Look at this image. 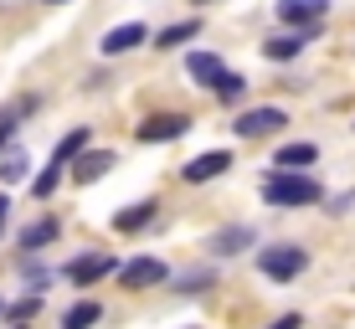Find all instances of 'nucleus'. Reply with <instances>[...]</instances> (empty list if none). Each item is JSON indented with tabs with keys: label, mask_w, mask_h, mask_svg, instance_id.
Returning <instances> with one entry per match:
<instances>
[{
	"label": "nucleus",
	"mask_w": 355,
	"mask_h": 329,
	"mask_svg": "<svg viewBox=\"0 0 355 329\" xmlns=\"http://www.w3.org/2000/svg\"><path fill=\"white\" fill-rule=\"evenodd\" d=\"M186 129H191L186 114H155V118H144V124H139V139L144 144H165V139H180Z\"/></svg>",
	"instance_id": "423d86ee"
},
{
	"label": "nucleus",
	"mask_w": 355,
	"mask_h": 329,
	"mask_svg": "<svg viewBox=\"0 0 355 329\" xmlns=\"http://www.w3.org/2000/svg\"><path fill=\"white\" fill-rule=\"evenodd\" d=\"M98 319H103V309H98L93 299H83V303H72V309L62 314V329H93Z\"/></svg>",
	"instance_id": "f3484780"
},
{
	"label": "nucleus",
	"mask_w": 355,
	"mask_h": 329,
	"mask_svg": "<svg viewBox=\"0 0 355 329\" xmlns=\"http://www.w3.org/2000/svg\"><path fill=\"white\" fill-rule=\"evenodd\" d=\"M150 216H155V201H139L134 211H119V216H114V226H119V231H139L144 222H150Z\"/></svg>",
	"instance_id": "6ab92c4d"
},
{
	"label": "nucleus",
	"mask_w": 355,
	"mask_h": 329,
	"mask_svg": "<svg viewBox=\"0 0 355 329\" xmlns=\"http://www.w3.org/2000/svg\"><path fill=\"white\" fill-rule=\"evenodd\" d=\"M196 6H211V0H196Z\"/></svg>",
	"instance_id": "bb28decb"
},
{
	"label": "nucleus",
	"mask_w": 355,
	"mask_h": 329,
	"mask_svg": "<svg viewBox=\"0 0 355 329\" xmlns=\"http://www.w3.org/2000/svg\"><path fill=\"white\" fill-rule=\"evenodd\" d=\"M26 170H31V160H26L21 150H6V154H0V180H6V186L26 180Z\"/></svg>",
	"instance_id": "a211bd4d"
},
{
	"label": "nucleus",
	"mask_w": 355,
	"mask_h": 329,
	"mask_svg": "<svg viewBox=\"0 0 355 329\" xmlns=\"http://www.w3.org/2000/svg\"><path fill=\"white\" fill-rule=\"evenodd\" d=\"M324 10H329V0H278V21H288L293 31L320 26V21H324Z\"/></svg>",
	"instance_id": "39448f33"
},
{
	"label": "nucleus",
	"mask_w": 355,
	"mask_h": 329,
	"mask_svg": "<svg viewBox=\"0 0 355 329\" xmlns=\"http://www.w3.org/2000/svg\"><path fill=\"white\" fill-rule=\"evenodd\" d=\"M206 247L216 252V258H232V252H242V247H252V226H222Z\"/></svg>",
	"instance_id": "4468645a"
},
{
	"label": "nucleus",
	"mask_w": 355,
	"mask_h": 329,
	"mask_svg": "<svg viewBox=\"0 0 355 329\" xmlns=\"http://www.w3.org/2000/svg\"><path fill=\"white\" fill-rule=\"evenodd\" d=\"M175 283H180V294H201V288H211V267H191V273H180Z\"/></svg>",
	"instance_id": "412c9836"
},
{
	"label": "nucleus",
	"mask_w": 355,
	"mask_h": 329,
	"mask_svg": "<svg viewBox=\"0 0 355 329\" xmlns=\"http://www.w3.org/2000/svg\"><path fill=\"white\" fill-rule=\"evenodd\" d=\"M314 160H320L314 144H284V150H278V165L293 170V175H304V165H314Z\"/></svg>",
	"instance_id": "dca6fc26"
},
{
	"label": "nucleus",
	"mask_w": 355,
	"mask_h": 329,
	"mask_svg": "<svg viewBox=\"0 0 355 329\" xmlns=\"http://www.w3.org/2000/svg\"><path fill=\"white\" fill-rule=\"evenodd\" d=\"M57 180H62V175H57V170H42V175H36V180H31V190H36V201H46V196H52V190H57Z\"/></svg>",
	"instance_id": "5701e85b"
},
{
	"label": "nucleus",
	"mask_w": 355,
	"mask_h": 329,
	"mask_svg": "<svg viewBox=\"0 0 355 329\" xmlns=\"http://www.w3.org/2000/svg\"><path fill=\"white\" fill-rule=\"evenodd\" d=\"M46 6H62V0H46Z\"/></svg>",
	"instance_id": "cd10ccee"
},
{
	"label": "nucleus",
	"mask_w": 355,
	"mask_h": 329,
	"mask_svg": "<svg viewBox=\"0 0 355 329\" xmlns=\"http://www.w3.org/2000/svg\"><path fill=\"white\" fill-rule=\"evenodd\" d=\"M108 170H114V154L108 150H83L78 160H72V180H78V186H93V180H103Z\"/></svg>",
	"instance_id": "0eeeda50"
},
{
	"label": "nucleus",
	"mask_w": 355,
	"mask_h": 329,
	"mask_svg": "<svg viewBox=\"0 0 355 329\" xmlns=\"http://www.w3.org/2000/svg\"><path fill=\"white\" fill-rule=\"evenodd\" d=\"M6 206H10V201H6V196H0V226H6Z\"/></svg>",
	"instance_id": "a878e982"
},
{
	"label": "nucleus",
	"mask_w": 355,
	"mask_h": 329,
	"mask_svg": "<svg viewBox=\"0 0 355 329\" xmlns=\"http://www.w3.org/2000/svg\"><path fill=\"white\" fill-rule=\"evenodd\" d=\"M258 267H263V278H273V283H293V278L309 267V252L293 247V242H278V247L258 252Z\"/></svg>",
	"instance_id": "f03ea898"
},
{
	"label": "nucleus",
	"mask_w": 355,
	"mask_h": 329,
	"mask_svg": "<svg viewBox=\"0 0 355 329\" xmlns=\"http://www.w3.org/2000/svg\"><path fill=\"white\" fill-rule=\"evenodd\" d=\"M196 31H201V21H175V26H165V31H160V42H155V46H165V52H170V46L191 42Z\"/></svg>",
	"instance_id": "aec40b11"
},
{
	"label": "nucleus",
	"mask_w": 355,
	"mask_h": 329,
	"mask_svg": "<svg viewBox=\"0 0 355 329\" xmlns=\"http://www.w3.org/2000/svg\"><path fill=\"white\" fill-rule=\"evenodd\" d=\"M324 190H320V180H309V175H293V170H278V175H268L263 180V201L268 206H314Z\"/></svg>",
	"instance_id": "f257e3e1"
},
{
	"label": "nucleus",
	"mask_w": 355,
	"mask_h": 329,
	"mask_svg": "<svg viewBox=\"0 0 355 329\" xmlns=\"http://www.w3.org/2000/svg\"><path fill=\"white\" fill-rule=\"evenodd\" d=\"M83 150H88V129H72V134H62V139H57V150H52V165H46V170H57V175H62V165H72Z\"/></svg>",
	"instance_id": "ddd939ff"
},
{
	"label": "nucleus",
	"mask_w": 355,
	"mask_h": 329,
	"mask_svg": "<svg viewBox=\"0 0 355 329\" xmlns=\"http://www.w3.org/2000/svg\"><path fill=\"white\" fill-rule=\"evenodd\" d=\"M284 124H288V114H284V108H248V114H242L232 129H237L242 139H268V134H278Z\"/></svg>",
	"instance_id": "7ed1b4c3"
},
{
	"label": "nucleus",
	"mask_w": 355,
	"mask_h": 329,
	"mask_svg": "<svg viewBox=\"0 0 355 329\" xmlns=\"http://www.w3.org/2000/svg\"><path fill=\"white\" fill-rule=\"evenodd\" d=\"M227 165H232V154L227 150H206V154H196V160L180 170V175L191 180V186H201V180H216V175H227Z\"/></svg>",
	"instance_id": "1a4fd4ad"
},
{
	"label": "nucleus",
	"mask_w": 355,
	"mask_h": 329,
	"mask_svg": "<svg viewBox=\"0 0 355 329\" xmlns=\"http://www.w3.org/2000/svg\"><path fill=\"white\" fill-rule=\"evenodd\" d=\"M165 278H170V267L160 258H134V263L119 267V283L124 288H155V283H165Z\"/></svg>",
	"instance_id": "20e7f679"
},
{
	"label": "nucleus",
	"mask_w": 355,
	"mask_h": 329,
	"mask_svg": "<svg viewBox=\"0 0 355 329\" xmlns=\"http://www.w3.org/2000/svg\"><path fill=\"white\" fill-rule=\"evenodd\" d=\"M186 72L201 82V88H216V82L227 78V62H222L216 52H191V57H186Z\"/></svg>",
	"instance_id": "f8f14e48"
},
{
	"label": "nucleus",
	"mask_w": 355,
	"mask_h": 329,
	"mask_svg": "<svg viewBox=\"0 0 355 329\" xmlns=\"http://www.w3.org/2000/svg\"><path fill=\"white\" fill-rule=\"evenodd\" d=\"M268 329H304V319H299V314H284V319H273Z\"/></svg>",
	"instance_id": "393cba45"
},
{
	"label": "nucleus",
	"mask_w": 355,
	"mask_h": 329,
	"mask_svg": "<svg viewBox=\"0 0 355 329\" xmlns=\"http://www.w3.org/2000/svg\"><path fill=\"white\" fill-rule=\"evenodd\" d=\"M57 231H62V222H57V216H42V222H31L21 231V247L36 252V247H46V242H57Z\"/></svg>",
	"instance_id": "2eb2a0df"
},
{
	"label": "nucleus",
	"mask_w": 355,
	"mask_h": 329,
	"mask_svg": "<svg viewBox=\"0 0 355 329\" xmlns=\"http://www.w3.org/2000/svg\"><path fill=\"white\" fill-rule=\"evenodd\" d=\"M103 273H114V258H108V252H88V258H72V263H67V278H72L78 288L98 283Z\"/></svg>",
	"instance_id": "6e6552de"
},
{
	"label": "nucleus",
	"mask_w": 355,
	"mask_h": 329,
	"mask_svg": "<svg viewBox=\"0 0 355 329\" xmlns=\"http://www.w3.org/2000/svg\"><path fill=\"white\" fill-rule=\"evenodd\" d=\"M314 36H320V26H304V31H284V36H273V42H268L263 52L273 57V62H288V57H299L304 46L314 42Z\"/></svg>",
	"instance_id": "9b49d317"
},
{
	"label": "nucleus",
	"mask_w": 355,
	"mask_h": 329,
	"mask_svg": "<svg viewBox=\"0 0 355 329\" xmlns=\"http://www.w3.org/2000/svg\"><path fill=\"white\" fill-rule=\"evenodd\" d=\"M36 303H42V299H36V294H31V299H21V303H10V309H6V314H10V319H31V314H36Z\"/></svg>",
	"instance_id": "b1692460"
},
{
	"label": "nucleus",
	"mask_w": 355,
	"mask_h": 329,
	"mask_svg": "<svg viewBox=\"0 0 355 329\" xmlns=\"http://www.w3.org/2000/svg\"><path fill=\"white\" fill-rule=\"evenodd\" d=\"M144 36H150V31H144L139 21H129V26L108 31L103 42H98V52H103V57H124V52H134V46H144Z\"/></svg>",
	"instance_id": "9d476101"
},
{
	"label": "nucleus",
	"mask_w": 355,
	"mask_h": 329,
	"mask_svg": "<svg viewBox=\"0 0 355 329\" xmlns=\"http://www.w3.org/2000/svg\"><path fill=\"white\" fill-rule=\"evenodd\" d=\"M242 88H248V78H237V72H227V78L216 82V98H227V103H232V98H242Z\"/></svg>",
	"instance_id": "4be33fe9"
}]
</instances>
